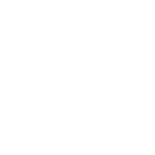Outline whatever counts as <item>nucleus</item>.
Segmentation results:
<instances>
[]
</instances>
